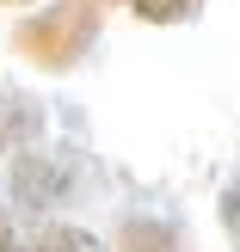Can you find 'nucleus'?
Here are the masks:
<instances>
[{
	"label": "nucleus",
	"instance_id": "obj_1",
	"mask_svg": "<svg viewBox=\"0 0 240 252\" xmlns=\"http://www.w3.org/2000/svg\"><path fill=\"white\" fill-rule=\"evenodd\" d=\"M93 43H99V0H56L12 31V49L43 74H68Z\"/></svg>",
	"mask_w": 240,
	"mask_h": 252
},
{
	"label": "nucleus",
	"instance_id": "obj_2",
	"mask_svg": "<svg viewBox=\"0 0 240 252\" xmlns=\"http://www.w3.org/2000/svg\"><path fill=\"white\" fill-rule=\"evenodd\" d=\"M12 197H19L25 209H49L68 197V172H56L43 154H25L19 166H12Z\"/></svg>",
	"mask_w": 240,
	"mask_h": 252
},
{
	"label": "nucleus",
	"instance_id": "obj_3",
	"mask_svg": "<svg viewBox=\"0 0 240 252\" xmlns=\"http://www.w3.org/2000/svg\"><path fill=\"white\" fill-rule=\"evenodd\" d=\"M117 252H185V240H179V228H167V221L136 216V221L117 228Z\"/></svg>",
	"mask_w": 240,
	"mask_h": 252
},
{
	"label": "nucleus",
	"instance_id": "obj_4",
	"mask_svg": "<svg viewBox=\"0 0 240 252\" xmlns=\"http://www.w3.org/2000/svg\"><path fill=\"white\" fill-rule=\"evenodd\" d=\"M197 6H204V0H130V12L148 19V25H185Z\"/></svg>",
	"mask_w": 240,
	"mask_h": 252
},
{
	"label": "nucleus",
	"instance_id": "obj_5",
	"mask_svg": "<svg viewBox=\"0 0 240 252\" xmlns=\"http://www.w3.org/2000/svg\"><path fill=\"white\" fill-rule=\"evenodd\" d=\"M31 252H93V240H86L80 228H43L31 240Z\"/></svg>",
	"mask_w": 240,
	"mask_h": 252
},
{
	"label": "nucleus",
	"instance_id": "obj_6",
	"mask_svg": "<svg viewBox=\"0 0 240 252\" xmlns=\"http://www.w3.org/2000/svg\"><path fill=\"white\" fill-rule=\"evenodd\" d=\"M222 228L240 240V185H228V197H222Z\"/></svg>",
	"mask_w": 240,
	"mask_h": 252
},
{
	"label": "nucleus",
	"instance_id": "obj_7",
	"mask_svg": "<svg viewBox=\"0 0 240 252\" xmlns=\"http://www.w3.org/2000/svg\"><path fill=\"white\" fill-rule=\"evenodd\" d=\"M0 252H25L19 234H12V221H6V209H0Z\"/></svg>",
	"mask_w": 240,
	"mask_h": 252
},
{
	"label": "nucleus",
	"instance_id": "obj_8",
	"mask_svg": "<svg viewBox=\"0 0 240 252\" xmlns=\"http://www.w3.org/2000/svg\"><path fill=\"white\" fill-rule=\"evenodd\" d=\"M0 6H25V0H0Z\"/></svg>",
	"mask_w": 240,
	"mask_h": 252
},
{
	"label": "nucleus",
	"instance_id": "obj_9",
	"mask_svg": "<svg viewBox=\"0 0 240 252\" xmlns=\"http://www.w3.org/2000/svg\"><path fill=\"white\" fill-rule=\"evenodd\" d=\"M99 6H105V0H99Z\"/></svg>",
	"mask_w": 240,
	"mask_h": 252
}]
</instances>
